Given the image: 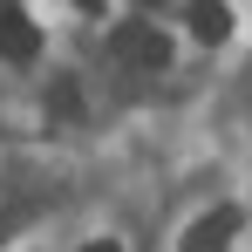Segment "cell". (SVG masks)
<instances>
[{
  "instance_id": "cell-1",
  "label": "cell",
  "mask_w": 252,
  "mask_h": 252,
  "mask_svg": "<svg viewBox=\"0 0 252 252\" xmlns=\"http://www.w3.org/2000/svg\"><path fill=\"white\" fill-rule=\"evenodd\" d=\"M109 55L116 62H129V68H170V41L150 28V21H123V28H109Z\"/></svg>"
},
{
  "instance_id": "cell-2",
  "label": "cell",
  "mask_w": 252,
  "mask_h": 252,
  "mask_svg": "<svg viewBox=\"0 0 252 252\" xmlns=\"http://www.w3.org/2000/svg\"><path fill=\"white\" fill-rule=\"evenodd\" d=\"M41 55V34H34V21L14 7V0H0V62H14V68H28Z\"/></svg>"
},
{
  "instance_id": "cell-3",
  "label": "cell",
  "mask_w": 252,
  "mask_h": 252,
  "mask_svg": "<svg viewBox=\"0 0 252 252\" xmlns=\"http://www.w3.org/2000/svg\"><path fill=\"white\" fill-rule=\"evenodd\" d=\"M232 239H239V205H218L184 232V252H225Z\"/></svg>"
},
{
  "instance_id": "cell-4",
  "label": "cell",
  "mask_w": 252,
  "mask_h": 252,
  "mask_svg": "<svg viewBox=\"0 0 252 252\" xmlns=\"http://www.w3.org/2000/svg\"><path fill=\"white\" fill-rule=\"evenodd\" d=\"M184 21H191L198 41H225L232 34V7L225 0H184Z\"/></svg>"
},
{
  "instance_id": "cell-5",
  "label": "cell",
  "mask_w": 252,
  "mask_h": 252,
  "mask_svg": "<svg viewBox=\"0 0 252 252\" xmlns=\"http://www.w3.org/2000/svg\"><path fill=\"white\" fill-rule=\"evenodd\" d=\"M55 116H82V95H75V82H55Z\"/></svg>"
},
{
  "instance_id": "cell-6",
  "label": "cell",
  "mask_w": 252,
  "mask_h": 252,
  "mask_svg": "<svg viewBox=\"0 0 252 252\" xmlns=\"http://www.w3.org/2000/svg\"><path fill=\"white\" fill-rule=\"evenodd\" d=\"M82 252H123V246H116V239H89Z\"/></svg>"
},
{
  "instance_id": "cell-7",
  "label": "cell",
  "mask_w": 252,
  "mask_h": 252,
  "mask_svg": "<svg viewBox=\"0 0 252 252\" xmlns=\"http://www.w3.org/2000/svg\"><path fill=\"white\" fill-rule=\"evenodd\" d=\"M75 7H82V14H102V0H75Z\"/></svg>"
}]
</instances>
